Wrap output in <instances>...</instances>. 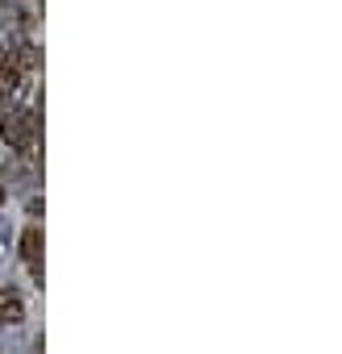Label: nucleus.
<instances>
[{
	"label": "nucleus",
	"mask_w": 342,
	"mask_h": 354,
	"mask_svg": "<svg viewBox=\"0 0 342 354\" xmlns=\"http://www.w3.org/2000/svg\"><path fill=\"white\" fill-rule=\"evenodd\" d=\"M34 129H38L34 125V113H26V109H13L5 121H0V138H5L13 150H21V154L34 146Z\"/></svg>",
	"instance_id": "nucleus-1"
},
{
	"label": "nucleus",
	"mask_w": 342,
	"mask_h": 354,
	"mask_svg": "<svg viewBox=\"0 0 342 354\" xmlns=\"http://www.w3.org/2000/svg\"><path fill=\"white\" fill-rule=\"evenodd\" d=\"M21 259L34 267V275H42V234H38V230H26V238H21Z\"/></svg>",
	"instance_id": "nucleus-2"
},
{
	"label": "nucleus",
	"mask_w": 342,
	"mask_h": 354,
	"mask_svg": "<svg viewBox=\"0 0 342 354\" xmlns=\"http://www.w3.org/2000/svg\"><path fill=\"white\" fill-rule=\"evenodd\" d=\"M0 321H9V325L21 321V296L17 292H0Z\"/></svg>",
	"instance_id": "nucleus-3"
},
{
	"label": "nucleus",
	"mask_w": 342,
	"mask_h": 354,
	"mask_svg": "<svg viewBox=\"0 0 342 354\" xmlns=\"http://www.w3.org/2000/svg\"><path fill=\"white\" fill-rule=\"evenodd\" d=\"M9 92H13V88H9V80H5V75H0V100H5Z\"/></svg>",
	"instance_id": "nucleus-4"
},
{
	"label": "nucleus",
	"mask_w": 342,
	"mask_h": 354,
	"mask_svg": "<svg viewBox=\"0 0 342 354\" xmlns=\"http://www.w3.org/2000/svg\"><path fill=\"white\" fill-rule=\"evenodd\" d=\"M0 201H5V188H0Z\"/></svg>",
	"instance_id": "nucleus-5"
}]
</instances>
